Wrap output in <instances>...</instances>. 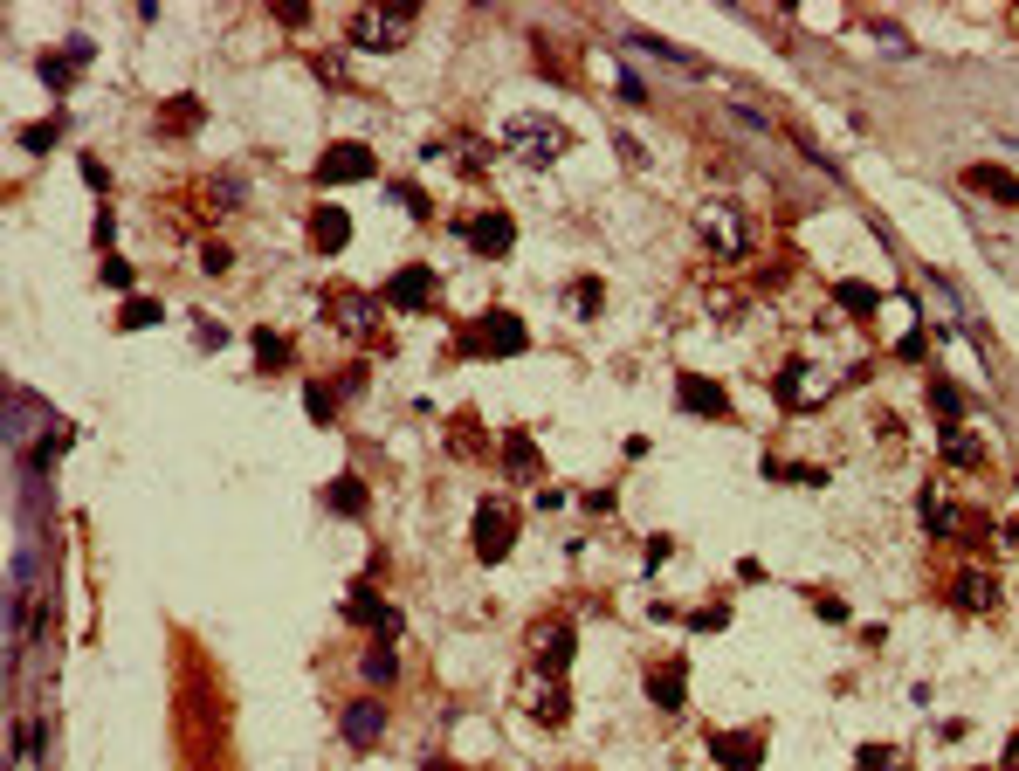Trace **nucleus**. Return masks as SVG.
I'll return each instance as SVG.
<instances>
[{"label": "nucleus", "instance_id": "b1692460", "mask_svg": "<svg viewBox=\"0 0 1019 771\" xmlns=\"http://www.w3.org/2000/svg\"><path fill=\"white\" fill-rule=\"evenodd\" d=\"M930 407H937L944 420H958V414H964V393L951 386V379H930Z\"/></svg>", "mask_w": 1019, "mask_h": 771}, {"label": "nucleus", "instance_id": "2f4dec72", "mask_svg": "<svg viewBox=\"0 0 1019 771\" xmlns=\"http://www.w3.org/2000/svg\"><path fill=\"white\" fill-rule=\"evenodd\" d=\"M104 283H111V290H131V262L111 255V262H104Z\"/></svg>", "mask_w": 1019, "mask_h": 771}, {"label": "nucleus", "instance_id": "20e7f679", "mask_svg": "<svg viewBox=\"0 0 1019 771\" xmlns=\"http://www.w3.org/2000/svg\"><path fill=\"white\" fill-rule=\"evenodd\" d=\"M462 241H469L476 255H489V262H496V255H510L517 228H510V214H496V207H489V214H462Z\"/></svg>", "mask_w": 1019, "mask_h": 771}, {"label": "nucleus", "instance_id": "0eeeda50", "mask_svg": "<svg viewBox=\"0 0 1019 771\" xmlns=\"http://www.w3.org/2000/svg\"><path fill=\"white\" fill-rule=\"evenodd\" d=\"M675 400H682V414L730 420V400L717 393V379H696V372H682V379H675Z\"/></svg>", "mask_w": 1019, "mask_h": 771}, {"label": "nucleus", "instance_id": "dca6fc26", "mask_svg": "<svg viewBox=\"0 0 1019 771\" xmlns=\"http://www.w3.org/2000/svg\"><path fill=\"white\" fill-rule=\"evenodd\" d=\"M682 668H689V661H668V668H655V675H648V696H655L661 710H682V696H689Z\"/></svg>", "mask_w": 1019, "mask_h": 771}, {"label": "nucleus", "instance_id": "f8f14e48", "mask_svg": "<svg viewBox=\"0 0 1019 771\" xmlns=\"http://www.w3.org/2000/svg\"><path fill=\"white\" fill-rule=\"evenodd\" d=\"M572 654H579V634H572V627H551V634H544V641H538V668H544V675H558V682H565V668H572Z\"/></svg>", "mask_w": 1019, "mask_h": 771}, {"label": "nucleus", "instance_id": "2eb2a0df", "mask_svg": "<svg viewBox=\"0 0 1019 771\" xmlns=\"http://www.w3.org/2000/svg\"><path fill=\"white\" fill-rule=\"evenodd\" d=\"M379 730H386V710L379 703H345V744H379Z\"/></svg>", "mask_w": 1019, "mask_h": 771}, {"label": "nucleus", "instance_id": "a878e982", "mask_svg": "<svg viewBox=\"0 0 1019 771\" xmlns=\"http://www.w3.org/2000/svg\"><path fill=\"white\" fill-rule=\"evenodd\" d=\"M944 455H951V462H964V469H971V462H978V441H971V434H964V427H944Z\"/></svg>", "mask_w": 1019, "mask_h": 771}, {"label": "nucleus", "instance_id": "aec40b11", "mask_svg": "<svg viewBox=\"0 0 1019 771\" xmlns=\"http://www.w3.org/2000/svg\"><path fill=\"white\" fill-rule=\"evenodd\" d=\"M324 496H331V510H338V517H359V510H365V482H359V475H338Z\"/></svg>", "mask_w": 1019, "mask_h": 771}, {"label": "nucleus", "instance_id": "a211bd4d", "mask_svg": "<svg viewBox=\"0 0 1019 771\" xmlns=\"http://www.w3.org/2000/svg\"><path fill=\"white\" fill-rule=\"evenodd\" d=\"M923 517H930V531H937V537H958L964 531V510L951 503V496H937V489L923 496Z\"/></svg>", "mask_w": 1019, "mask_h": 771}, {"label": "nucleus", "instance_id": "cd10ccee", "mask_svg": "<svg viewBox=\"0 0 1019 771\" xmlns=\"http://www.w3.org/2000/svg\"><path fill=\"white\" fill-rule=\"evenodd\" d=\"M393 668H400V661H393V648H386V641L365 654V675H372V682H393Z\"/></svg>", "mask_w": 1019, "mask_h": 771}, {"label": "nucleus", "instance_id": "5701e85b", "mask_svg": "<svg viewBox=\"0 0 1019 771\" xmlns=\"http://www.w3.org/2000/svg\"><path fill=\"white\" fill-rule=\"evenodd\" d=\"M255 358H262L269 372H283V365H290V338H276V331H255Z\"/></svg>", "mask_w": 1019, "mask_h": 771}, {"label": "nucleus", "instance_id": "4468645a", "mask_svg": "<svg viewBox=\"0 0 1019 771\" xmlns=\"http://www.w3.org/2000/svg\"><path fill=\"white\" fill-rule=\"evenodd\" d=\"M951 599H958V613H992V606H999V586H992L985 572H958Z\"/></svg>", "mask_w": 1019, "mask_h": 771}, {"label": "nucleus", "instance_id": "c756f323", "mask_svg": "<svg viewBox=\"0 0 1019 771\" xmlns=\"http://www.w3.org/2000/svg\"><path fill=\"white\" fill-rule=\"evenodd\" d=\"M840 303H847V310H875V290H868V283H840Z\"/></svg>", "mask_w": 1019, "mask_h": 771}, {"label": "nucleus", "instance_id": "473e14b6", "mask_svg": "<svg viewBox=\"0 0 1019 771\" xmlns=\"http://www.w3.org/2000/svg\"><path fill=\"white\" fill-rule=\"evenodd\" d=\"M889 765H896V751H882V744H868V751H861V771H889Z\"/></svg>", "mask_w": 1019, "mask_h": 771}, {"label": "nucleus", "instance_id": "7c9ffc66", "mask_svg": "<svg viewBox=\"0 0 1019 771\" xmlns=\"http://www.w3.org/2000/svg\"><path fill=\"white\" fill-rule=\"evenodd\" d=\"M303 407H310V420H331V393H324V386H310V393H303Z\"/></svg>", "mask_w": 1019, "mask_h": 771}, {"label": "nucleus", "instance_id": "f704fd0d", "mask_svg": "<svg viewBox=\"0 0 1019 771\" xmlns=\"http://www.w3.org/2000/svg\"><path fill=\"white\" fill-rule=\"evenodd\" d=\"M572 303L579 310H600V283H572Z\"/></svg>", "mask_w": 1019, "mask_h": 771}, {"label": "nucleus", "instance_id": "bb28decb", "mask_svg": "<svg viewBox=\"0 0 1019 771\" xmlns=\"http://www.w3.org/2000/svg\"><path fill=\"white\" fill-rule=\"evenodd\" d=\"M510 469H517V475H538V448H531V434H510Z\"/></svg>", "mask_w": 1019, "mask_h": 771}, {"label": "nucleus", "instance_id": "f257e3e1", "mask_svg": "<svg viewBox=\"0 0 1019 771\" xmlns=\"http://www.w3.org/2000/svg\"><path fill=\"white\" fill-rule=\"evenodd\" d=\"M524 345H531V331L510 310H482L476 324H462V338H455V352H469V358H517Z\"/></svg>", "mask_w": 1019, "mask_h": 771}, {"label": "nucleus", "instance_id": "412c9836", "mask_svg": "<svg viewBox=\"0 0 1019 771\" xmlns=\"http://www.w3.org/2000/svg\"><path fill=\"white\" fill-rule=\"evenodd\" d=\"M331 310H338V324H345V331H372V303L352 297V290H338V297H331Z\"/></svg>", "mask_w": 1019, "mask_h": 771}, {"label": "nucleus", "instance_id": "9b49d317", "mask_svg": "<svg viewBox=\"0 0 1019 771\" xmlns=\"http://www.w3.org/2000/svg\"><path fill=\"white\" fill-rule=\"evenodd\" d=\"M386 303H393V310H427V303H434V269H400V276L386 283Z\"/></svg>", "mask_w": 1019, "mask_h": 771}, {"label": "nucleus", "instance_id": "1a4fd4ad", "mask_svg": "<svg viewBox=\"0 0 1019 771\" xmlns=\"http://www.w3.org/2000/svg\"><path fill=\"white\" fill-rule=\"evenodd\" d=\"M345 620H365V627H379V634H386V641H393V634H400V613H393V606H386V599L372 593V586H352V599H345Z\"/></svg>", "mask_w": 1019, "mask_h": 771}, {"label": "nucleus", "instance_id": "393cba45", "mask_svg": "<svg viewBox=\"0 0 1019 771\" xmlns=\"http://www.w3.org/2000/svg\"><path fill=\"white\" fill-rule=\"evenodd\" d=\"M448 434H455V441H448L455 455H476V448H482V427H476V414H455V427H448Z\"/></svg>", "mask_w": 1019, "mask_h": 771}, {"label": "nucleus", "instance_id": "f03ea898", "mask_svg": "<svg viewBox=\"0 0 1019 771\" xmlns=\"http://www.w3.org/2000/svg\"><path fill=\"white\" fill-rule=\"evenodd\" d=\"M517 710H531V723H544V730H558L565 716H572V696H565V682L558 675H524L517 682Z\"/></svg>", "mask_w": 1019, "mask_h": 771}, {"label": "nucleus", "instance_id": "423d86ee", "mask_svg": "<svg viewBox=\"0 0 1019 771\" xmlns=\"http://www.w3.org/2000/svg\"><path fill=\"white\" fill-rule=\"evenodd\" d=\"M317 179H324V186H345V179H372V145H352V138H345V145H331V152L317 159Z\"/></svg>", "mask_w": 1019, "mask_h": 771}, {"label": "nucleus", "instance_id": "9d476101", "mask_svg": "<svg viewBox=\"0 0 1019 771\" xmlns=\"http://www.w3.org/2000/svg\"><path fill=\"white\" fill-rule=\"evenodd\" d=\"M710 758H717L723 771H758L765 744H758V737H737V730H717V737H710Z\"/></svg>", "mask_w": 1019, "mask_h": 771}, {"label": "nucleus", "instance_id": "e433bc0d", "mask_svg": "<svg viewBox=\"0 0 1019 771\" xmlns=\"http://www.w3.org/2000/svg\"><path fill=\"white\" fill-rule=\"evenodd\" d=\"M427 771H462V765H448V758H427Z\"/></svg>", "mask_w": 1019, "mask_h": 771}, {"label": "nucleus", "instance_id": "ddd939ff", "mask_svg": "<svg viewBox=\"0 0 1019 771\" xmlns=\"http://www.w3.org/2000/svg\"><path fill=\"white\" fill-rule=\"evenodd\" d=\"M964 186H978V193L999 200V207H1019V179L999 173V166H964Z\"/></svg>", "mask_w": 1019, "mask_h": 771}, {"label": "nucleus", "instance_id": "39448f33", "mask_svg": "<svg viewBox=\"0 0 1019 771\" xmlns=\"http://www.w3.org/2000/svg\"><path fill=\"white\" fill-rule=\"evenodd\" d=\"M414 28V14H352V42L359 49H400Z\"/></svg>", "mask_w": 1019, "mask_h": 771}, {"label": "nucleus", "instance_id": "f3484780", "mask_svg": "<svg viewBox=\"0 0 1019 771\" xmlns=\"http://www.w3.org/2000/svg\"><path fill=\"white\" fill-rule=\"evenodd\" d=\"M510 145H524L531 159H558V152H565V131H538V124H510Z\"/></svg>", "mask_w": 1019, "mask_h": 771}, {"label": "nucleus", "instance_id": "c85d7f7f", "mask_svg": "<svg viewBox=\"0 0 1019 771\" xmlns=\"http://www.w3.org/2000/svg\"><path fill=\"white\" fill-rule=\"evenodd\" d=\"M138 324H159V303H124V331H138Z\"/></svg>", "mask_w": 1019, "mask_h": 771}, {"label": "nucleus", "instance_id": "72a5a7b5", "mask_svg": "<svg viewBox=\"0 0 1019 771\" xmlns=\"http://www.w3.org/2000/svg\"><path fill=\"white\" fill-rule=\"evenodd\" d=\"M21 145H28V152H42V145H56V124H35V131H21Z\"/></svg>", "mask_w": 1019, "mask_h": 771}, {"label": "nucleus", "instance_id": "4be33fe9", "mask_svg": "<svg viewBox=\"0 0 1019 771\" xmlns=\"http://www.w3.org/2000/svg\"><path fill=\"white\" fill-rule=\"evenodd\" d=\"M703 221H710V241H717L723 255H737V248H744V228H737V214H703Z\"/></svg>", "mask_w": 1019, "mask_h": 771}, {"label": "nucleus", "instance_id": "7ed1b4c3", "mask_svg": "<svg viewBox=\"0 0 1019 771\" xmlns=\"http://www.w3.org/2000/svg\"><path fill=\"white\" fill-rule=\"evenodd\" d=\"M510 537H517L510 503H482V510H476V558H482V565H496V558L510 551Z\"/></svg>", "mask_w": 1019, "mask_h": 771}, {"label": "nucleus", "instance_id": "c9c22d12", "mask_svg": "<svg viewBox=\"0 0 1019 771\" xmlns=\"http://www.w3.org/2000/svg\"><path fill=\"white\" fill-rule=\"evenodd\" d=\"M999 771H1019V737L1006 744V765H999Z\"/></svg>", "mask_w": 1019, "mask_h": 771}, {"label": "nucleus", "instance_id": "6ab92c4d", "mask_svg": "<svg viewBox=\"0 0 1019 771\" xmlns=\"http://www.w3.org/2000/svg\"><path fill=\"white\" fill-rule=\"evenodd\" d=\"M159 131H166V138L200 131V97H173V104H166V118H159Z\"/></svg>", "mask_w": 1019, "mask_h": 771}, {"label": "nucleus", "instance_id": "6e6552de", "mask_svg": "<svg viewBox=\"0 0 1019 771\" xmlns=\"http://www.w3.org/2000/svg\"><path fill=\"white\" fill-rule=\"evenodd\" d=\"M303 221H310V248H317V255H338V248L352 241V214H345V207H310Z\"/></svg>", "mask_w": 1019, "mask_h": 771}]
</instances>
